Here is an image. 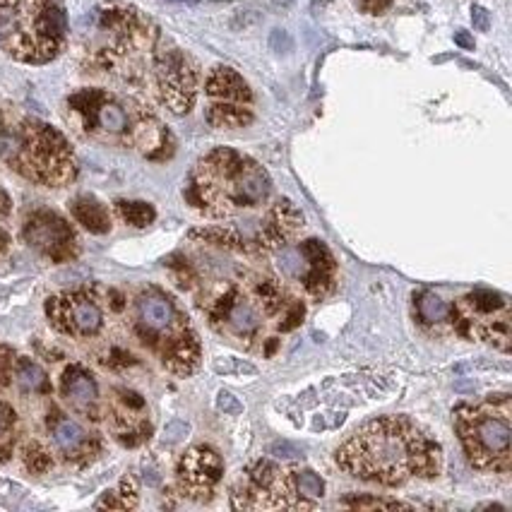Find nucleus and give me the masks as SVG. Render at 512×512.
<instances>
[{
  "instance_id": "obj_1",
  "label": "nucleus",
  "mask_w": 512,
  "mask_h": 512,
  "mask_svg": "<svg viewBox=\"0 0 512 512\" xmlns=\"http://www.w3.org/2000/svg\"><path fill=\"white\" fill-rule=\"evenodd\" d=\"M337 464L368 484L404 486L438 476L443 448L409 416H383L359 426L339 445Z\"/></svg>"
},
{
  "instance_id": "obj_2",
  "label": "nucleus",
  "mask_w": 512,
  "mask_h": 512,
  "mask_svg": "<svg viewBox=\"0 0 512 512\" xmlns=\"http://www.w3.org/2000/svg\"><path fill=\"white\" fill-rule=\"evenodd\" d=\"M65 121L80 138L104 147L164 159L174 152L169 128L145 99L133 92L85 87L65 99Z\"/></svg>"
},
{
  "instance_id": "obj_3",
  "label": "nucleus",
  "mask_w": 512,
  "mask_h": 512,
  "mask_svg": "<svg viewBox=\"0 0 512 512\" xmlns=\"http://www.w3.org/2000/svg\"><path fill=\"white\" fill-rule=\"evenodd\" d=\"M200 308L214 332L246 349L263 347L267 342V354L277 347L270 327L289 332L303 323L301 303L287 296L275 279L260 275H243L229 284H217L210 294L200 296Z\"/></svg>"
},
{
  "instance_id": "obj_4",
  "label": "nucleus",
  "mask_w": 512,
  "mask_h": 512,
  "mask_svg": "<svg viewBox=\"0 0 512 512\" xmlns=\"http://www.w3.org/2000/svg\"><path fill=\"white\" fill-rule=\"evenodd\" d=\"M92 22L94 37L89 61L94 68L116 77L125 87L150 94L159 56L169 41L162 29L138 8L118 0L99 5Z\"/></svg>"
},
{
  "instance_id": "obj_5",
  "label": "nucleus",
  "mask_w": 512,
  "mask_h": 512,
  "mask_svg": "<svg viewBox=\"0 0 512 512\" xmlns=\"http://www.w3.org/2000/svg\"><path fill=\"white\" fill-rule=\"evenodd\" d=\"M272 178L260 162L229 147H217L190 171L186 200L212 222H231L272 205Z\"/></svg>"
},
{
  "instance_id": "obj_6",
  "label": "nucleus",
  "mask_w": 512,
  "mask_h": 512,
  "mask_svg": "<svg viewBox=\"0 0 512 512\" xmlns=\"http://www.w3.org/2000/svg\"><path fill=\"white\" fill-rule=\"evenodd\" d=\"M0 159L15 174L46 188H63L77 176L68 138L53 125L22 113L0 118Z\"/></svg>"
},
{
  "instance_id": "obj_7",
  "label": "nucleus",
  "mask_w": 512,
  "mask_h": 512,
  "mask_svg": "<svg viewBox=\"0 0 512 512\" xmlns=\"http://www.w3.org/2000/svg\"><path fill=\"white\" fill-rule=\"evenodd\" d=\"M133 332L169 373L190 375L198 371L202 359L198 332L166 291L152 287L135 296Z\"/></svg>"
},
{
  "instance_id": "obj_8",
  "label": "nucleus",
  "mask_w": 512,
  "mask_h": 512,
  "mask_svg": "<svg viewBox=\"0 0 512 512\" xmlns=\"http://www.w3.org/2000/svg\"><path fill=\"white\" fill-rule=\"evenodd\" d=\"M68 41L63 0H0V49L13 61L44 65Z\"/></svg>"
},
{
  "instance_id": "obj_9",
  "label": "nucleus",
  "mask_w": 512,
  "mask_h": 512,
  "mask_svg": "<svg viewBox=\"0 0 512 512\" xmlns=\"http://www.w3.org/2000/svg\"><path fill=\"white\" fill-rule=\"evenodd\" d=\"M464 455L479 472L510 474L512 469V400L488 395L484 402L462 404L455 412Z\"/></svg>"
},
{
  "instance_id": "obj_10",
  "label": "nucleus",
  "mask_w": 512,
  "mask_h": 512,
  "mask_svg": "<svg viewBox=\"0 0 512 512\" xmlns=\"http://www.w3.org/2000/svg\"><path fill=\"white\" fill-rule=\"evenodd\" d=\"M325 496V481L311 469L279 467L275 462L250 464L234 486V510H315Z\"/></svg>"
},
{
  "instance_id": "obj_11",
  "label": "nucleus",
  "mask_w": 512,
  "mask_h": 512,
  "mask_svg": "<svg viewBox=\"0 0 512 512\" xmlns=\"http://www.w3.org/2000/svg\"><path fill=\"white\" fill-rule=\"evenodd\" d=\"M452 327L462 337L493 344L500 351H510V301L496 291H472L450 306Z\"/></svg>"
},
{
  "instance_id": "obj_12",
  "label": "nucleus",
  "mask_w": 512,
  "mask_h": 512,
  "mask_svg": "<svg viewBox=\"0 0 512 512\" xmlns=\"http://www.w3.org/2000/svg\"><path fill=\"white\" fill-rule=\"evenodd\" d=\"M121 311L125 301H104V289L82 287L73 291H61L46 301V318L51 327L65 337L94 339L104 332L106 308Z\"/></svg>"
},
{
  "instance_id": "obj_13",
  "label": "nucleus",
  "mask_w": 512,
  "mask_h": 512,
  "mask_svg": "<svg viewBox=\"0 0 512 512\" xmlns=\"http://www.w3.org/2000/svg\"><path fill=\"white\" fill-rule=\"evenodd\" d=\"M207 111L212 128L241 130L255 121V97L248 82L229 65H217L205 80Z\"/></svg>"
},
{
  "instance_id": "obj_14",
  "label": "nucleus",
  "mask_w": 512,
  "mask_h": 512,
  "mask_svg": "<svg viewBox=\"0 0 512 512\" xmlns=\"http://www.w3.org/2000/svg\"><path fill=\"white\" fill-rule=\"evenodd\" d=\"M200 70L195 58L176 46L174 41H166L162 56H159L157 70L152 80V97L174 116H186L193 111L198 101Z\"/></svg>"
},
{
  "instance_id": "obj_15",
  "label": "nucleus",
  "mask_w": 512,
  "mask_h": 512,
  "mask_svg": "<svg viewBox=\"0 0 512 512\" xmlns=\"http://www.w3.org/2000/svg\"><path fill=\"white\" fill-rule=\"evenodd\" d=\"M279 258V270L289 282L301 284L303 291L313 299H323L330 294L337 284V263L332 258L330 248L323 241H308L296 243V246H287L275 250Z\"/></svg>"
},
{
  "instance_id": "obj_16",
  "label": "nucleus",
  "mask_w": 512,
  "mask_h": 512,
  "mask_svg": "<svg viewBox=\"0 0 512 512\" xmlns=\"http://www.w3.org/2000/svg\"><path fill=\"white\" fill-rule=\"evenodd\" d=\"M224 476L222 455L210 445H193L183 452L176 467V481L183 496L193 500L212 498L214 488Z\"/></svg>"
},
{
  "instance_id": "obj_17",
  "label": "nucleus",
  "mask_w": 512,
  "mask_h": 512,
  "mask_svg": "<svg viewBox=\"0 0 512 512\" xmlns=\"http://www.w3.org/2000/svg\"><path fill=\"white\" fill-rule=\"evenodd\" d=\"M25 241L53 263H65L77 253V238L61 214L37 210L25 222Z\"/></svg>"
},
{
  "instance_id": "obj_18",
  "label": "nucleus",
  "mask_w": 512,
  "mask_h": 512,
  "mask_svg": "<svg viewBox=\"0 0 512 512\" xmlns=\"http://www.w3.org/2000/svg\"><path fill=\"white\" fill-rule=\"evenodd\" d=\"M49 431L56 450L68 457V460H87V457H92L94 438L75 419L56 414L53 419H49Z\"/></svg>"
},
{
  "instance_id": "obj_19",
  "label": "nucleus",
  "mask_w": 512,
  "mask_h": 512,
  "mask_svg": "<svg viewBox=\"0 0 512 512\" xmlns=\"http://www.w3.org/2000/svg\"><path fill=\"white\" fill-rule=\"evenodd\" d=\"M61 392L77 412L94 416L97 414L99 404V385L94 380V375L87 371L82 363H73V366L65 368L61 378Z\"/></svg>"
},
{
  "instance_id": "obj_20",
  "label": "nucleus",
  "mask_w": 512,
  "mask_h": 512,
  "mask_svg": "<svg viewBox=\"0 0 512 512\" xmlns=\"http://www.w3.org/2000/svg\"><path fill=\"white\" fill-rule=\"evenodd\" d=\"M414 315L424 327H443L450 323V306L436 291H419L414 296Z\"/></svg>"
},
{
  "instance_id": "obj_21",
  "label": "nucleus",
  "mask_w": 512,
  "mask_h": 512,
  "mask_svg": "<svg viewBox=\"0 0 512 512\" xmlns=\"http://www.w3.org/2000/svg\"><path fill=\"white\" fill-rule=\"evenodd\" d=\"M73 217L82 224L89 234H106L111 231V214L94 198H77L73 202Z\"/></svg>"
},
{
  "instance_id": "obj_22",
  "label": "nucleus",
  "mask_w": 512,
  "mask_h": 512,
  "mask_svg": "<svg viewBox=\"0 0 512 512\" xmlns=\"http://www.w3.org/2000/svg\"><path fill=\"white\" fill-rule=\"evenodd\" d=\"M15 380L22 392H44L49 388V378H46L44 368L29 359H20L15 363Z\"/></svg>"
},
{
  "instance_id": "obj_23",
  "label": "nucleus",
  "mask_w": 512,
  "mask_h": 512,
  "mask_svg": "<svg viewBox=\"0 0 512 512\" xmlns=\"http://www.w3.org/2000/svg\"><path fill=\"white\" fill-rule=\"evenodd\" d=\"M116 214L125 224L138 226V229H142V226H150L154 222V217H157V212H154L150 202H128V200L116 202Z\"/></svg>"
},
{
  "instance_id": "obj_24",
  "label": "nucleus",
  "mask_w": 512,
  "mask_h": 512,
  "mask_svg": "<svg viewBox=\"0 0 512 512\" xmlns=\"http://www.w3.org/2000/svg\"><path fill=\"white\" fill-rule=\"evenodd\" d=\"M135 505H138V486H135L133 479H123L116 491H109L99 500L97 508L128 510V508H135Z\"/></svg>"
},
{
  "instance_id": "obj_25",
  "label": "nucleus",
  "mask_w": 512,
  "mask_h": 512,
  "mask_svg": "<svg viewBox=\"0 0 512 512\" xmlns=\"http://www.w3.org/2000/svg\"><path fill=\"white\" fill-rule=\"evenodd\" d=\"M214 371L219 375H250V378H255L258 375V368L253 366L250 361H243V359H234V356H224V359H217L214 361Z\"/></svg>"
},
{
  "instance_id": "obj_26",
  "label": "nucleus",
  "mask_w": 512,
  "mask_h": 512,
  "mask_svg": "<svg viewBox=\"0 0 512 512\" xmlns=\"http://www.w3.org/2000/svg\"><path fill=\"white\" fill-rule=\"evenodd\" d=\"M25 462H27V467L32 469V472H37V474L46 472V469H51V464H53L51 452L46 448H41L39 443L29 445L27 452H25Z\"/></svg>"
},
{
  "instance_id": "obj_27",
  "label": "nucleus",
  "mask_w": 512,
  "mask_h": 512,
  "mask_svg": "<svg viewBox=\"0 0 512 512\" xmlns=\"http://www.w3.org/2000/svg\"><path fill=\"white\" fill-rule=\"evenodd\" d=\"M8 219H10V198L3 190V186H0V255L8 253L10 243H13V236H10V229H8Z\"/></svg>"
},
{
  "instance_id": "obj_28",
  "label": "nucleus",
  "mask_w": 512,
  "mask_h": 512,
  "mask_svg": "<svg viewBox=\"0 0 512 512\" xmlns=\"http://www.w3.org/2000/svg\"><path fill=\"white\" fill-rule=\"evenodd\" d=\"M344 505H349V508H383V510H395V508H402V510H409L412 505L407 503H400V500H380V498H356V500H344Z\"/></svg>"
},
{
  "instance_id": "obj_29",
  "label": "nucleus",
  "mask_w": 512,
  "mask_h": 512,
  "mask_svg": "<svg viewBox=\"0 0 512 512\" xmlns=\"http://www.w3.org/2000/svg\"><path fill=\"white\" fill-rule=\"evenodd\" d=\"M217 409L224 416H241L243 414V402L236 395H231L229 390H222L217 395Z\"/></svg>"
},
{
  "instance_id": "obj_30",
  "label": "nucleus",
  "mask_w": 512,
  "mask_h": 512,
  "mask_svg": "<svg viewBox=\"0 0 512 512\" xmlns=\"http://www.w3.org/2000/svg\"><path fill=\"white\" fill-rule=\"evenodd\" d=\"M356 8L366 15H380L390 8L392 0H354Z\"/></svg>"
},
{
  "instance_id": "obj_31",
  "label": "nucleus",
  "mask_w": 512,
  "mask_h": 512,
  "mask_svg": "<svg viewBox=\"0 0 512 512\" xmlns=\"http://www.w3.org/2000/svg\"><path fill=\"white\" fill-rule=\"evenodd\" d=\"M186 433H188L186 421H171V424L166 426L164 436H166V440H178V438L186 436Z\"/></svg>"
},
{
  "instance_id": "obj_32",
  "label": "nucleus",
  "mask_w": 512,
  "mask_h": 512,
  "mask_svg": "<svg viewBox=\"0 0 512 512\" xmlns=\"http://www.w3.org/2000/svg\"><path fill=\"white\" fill-rule=\"evenodd\" d=\"M270 455H277V457H299L301 450L296 448V445H291V443H275L270 448Z\"/></svg>"
},
{
  "instance_id": "obj_33",
  "label": "nucleus",
  "mask_w": 512,
  "mask_h": 512,
  "mask_svg": "<svg viewBox=\"0 0 512 512\" xmlns=\"http://www.w3.org/2000/svg\"><path fill=\"white\" fill-rule=\"evenodd\" d=\"M474 13H476V15H479V27H481V29H486L488 25H486V17H484V10H479V8H476V10H474Z\"/></svg>"
},
{
  "instance_id": "obj_34",
  "label": "nucleus",
  "mask_w": 512,
  "mask_h": 512,
  "mask_svg": "<svg viewBox=\"0 0 512 512\" xmlns=\"http://www.w3.org/2000/svg\"><path fill=\"white\" fill-rule=\"evenodd\" d=\"M457 41H460V44H462V46H472V41H469V39H467V34H464V32H460V34H457Z\"/></svg>"
}]
</instances>
